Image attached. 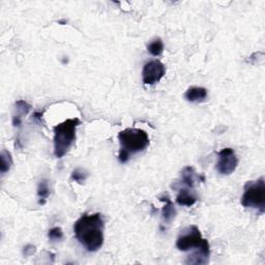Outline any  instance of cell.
Masks as SVG:
<instances>
[{
    "mask_svg": "<svg viewBox=\"0 0 265 265\" xmlns=\"http://www.w3.org/2000/svg\"><path fill=\"white\" fill-rule=\"evenodd\" d=\"M166 74V67L160 60H152L144 64L142 80L145 85H155Z\"/></svg>",
    "mask_w": 265,
    "mask_h": 265,
    "instance_id": "obj_7",
    "label": "cell"
},
{
    "mask_svg": "<svg viewBox=\"0 0 265 265\" xmlns=\"http://www.w3.org/2000/svg\"><path fill=\"white\" fill-rule=\"evenodd\" d=\"M160 200L165 202V205L162 209L163 220L167 224H169L176 217V208L168 196H163L160 198Z\"/></svg>",
    "mask_w": 265,
    "mask_h": 265,
    "instance_id": "obj_11",
    "label": "cell"
},
{
    "mask_svg": "<svg viewBox=\"0 0 265 265\" xmlns=\"http://www.w3.org/2000/svg\"><path fill=\"white\" fill-rule=\"evenodd\" d=\"M239 166V159L232 148H224L218 153L216 169L221 175L232 174Z\"/></svg>",
    "mask_w": 265,
    "mask_h": 265,
    "instance_id": "obj_6",
    "label": "cell"
},
{
    "mask_svg": "<svg viewBox=\"0 0 265 265\" xmlns=\"http://www.w3.org/2000/svg\"><path fill=\"white\" fill-rule=\"evenodd\" d=\"M32 118L40 123L41 121H43V113H41V112H35V113H33Z\"/></svg>",
    "mask_w": 265,
    "mask_h": 265,
    "instance_id": "obj_19",
    "label": "cell"
},
{
    "mask_svg": "<svg viewBox=\"0 0 265 265\" xmlns=\"http://www.w3.org/2000/svg\"><path fill=\"white\" fill-rule=\"evenodd\" d=\"M81 124L79 118H68L54 127V156L63 158L76 140V131Z\"/></svg>",
    "mask_w": 265,
    "mask_h": 265,
    "instance_id": "obj_4",
    "label": "cell"
},
{
    "mask_svg": "<svg viewBox=\"0 0 265 265\" xmlns=\"http://www.w3.org/2000/svg\"><path fill=\"white\" fill-rule=\"evenodd\" d=\"M185 97L191 103H202L207 99V89L204 87L192 86L186 91Z\"/></svg>",
    "mask_w": 265,
    "mask_h": 265,
    "instance_id": "obj_10",
    "label": "cell"
},
{
    "mask_svg": "<svg viewBox=\"0 0 265 265\" xmlns=\"http://www.w3.org/2000/svg\"><path fill=\"white\" fill-rule=\"evenodd\" d=\"M197 201H198L197 195L195 194L193 191H191L189 188L188 189L181 188L178 190V194L176 196V203L178 205L191 207Z\"/></svg>",
    "mask_w": 265,
    "mask_h": 265,
    "instance_id": "obj_9",
    "label": "cell"
},
{
    "mask_svg": "<svg viewBox=\"0 0 265 265\" xmlns=\"http://www.w3.org/2000/svg\"><path fill=\"white\" fill-rule=\"evenodd\" d=\"M35 251H36V249H35L34 246L27 245V246H25L23 248V255L25 257H29V256H31V255H33L35 253Z\"/></svg>",
    "mask_w": 265,
    "mask_h": 265,
    "instance_id": "obj_18",
    "label": "cell"
},
{
    "mask_svg": "<svg viewBox=\"0 0 265 265\" xmlns=\"http://www.w3.org/2000/svg\"><path fill=\"white\" fill-rule=\"evenodd\" d=\"M37 198H38V204L44 205L47 202V199L49 198L51 191H50V186H49V180L46 178L41 179L38 186H37Z\"/></svg>",
    "mask_w": 265,
    "mask_h": 265,
    "instance_id": "obj_12",
    "label": "cell"
},
{
    "mask_svg": "<svg viewBox=\"0 0 265 265\" xmlns=\"http://www.w3.org/2000/svg\"><path fill=\"white\" fill-rule=\"evenodd\" d=\"M15 106H16V111L17 113L13 114V116H18V117H23V115H27L29 113V111L31 110V106L23 101V100H19L15 103Z\"/></svg>",
    "mask_w": 265,
    "mask_h": 265,
    "instance_id": "obj_15",
    "label": "cell"
},
{
    "mask_svg": "<svg viewBox=\"0 0 265 265\" xmlns=\"http://www.w3.org/2000/svg\"><path fill=\"white\" fill-rule=\"evenodd\" d=\"M148 52L152 55V56H160V55L164 51V43L161 37L153 38L147 46Z\"/></svg>",
    "mask_w": 265,
    "mask_h": 265,
    "instance_id": "obj_13",
    "label": "cell"
},
{
    "mask_svg": "<svg viewBox=\"0 0 265 265\" xmlns=\"http://www.w3.org/2000/svg\"><path fill=\"white\" fill-rule=\"evenodd\" d=\"M205 177L202 174H197L195 172L194 168L191 166H187L181 170L180 174V183L183 186H186L189 189H194L197 185V181H204Z\"/></svg>",
    "mask_w": 265,
    "mask_h": 265,
    "instance_id": "obj_8",
    "label": "cell"
},
{
    "mask_svg": "<svg viewBox=\"0 0 265 265\" xmlns=\"http://www.w3.org/2000/svg\"><path fill=\"white\" fill-rule=\"evenodd\" d=\"M117 138L120 143L118 161L121 164L128 163L132 156L145 150L150 144L148 134L141 129H125L119 132Z\"/></svg>",
    "mask_w": 265,
    "mask_h": 265,
    "instance_id": "obj_3",
    "label": "cell"
},
{
    "mask_svg": "<svg viewBox=\"0 0 265 265\" xmlns=\"http://www.w3.org/2000/svg\"><path fill=\"white\" fill-rule=\"evenodd\" d=\"M105 222L99 213L82 215L74 224V233L77 241L88 252H96L104 245Z\"/></svg>",
    "mask_w": 265,
    "mask_h": 265,
    "instance_id": "obj_1",
    "label": "cell"
},
{
    "mask_svg": "<svg viewBox=\"0 0 265 265\" xmlns=\"http://www.w3.org/2000/svg\"><path fill=\"white\" fill-rule=\"evenodd\" d=\"M0 158H1V167H0V171H1V174H5L7 171H9L10 166L12 165V158L10 152L6 149H2L1 153H0Z\"/></svg>",
    "mask_w": 265,
    "mask_h": 265,
    "instance_id": "obj_14",
    "label": "cell"
},
{
    "mask_svg": "<svg viewBox=\"0 0 265 265\" xmlns=\"http://www.w3.org/2000/svg\"><path fill=\"white\" fill-rule=\"evenodd\" d=\"M48 237H49V240L53 243L62 241L63 240L62 229L60 227H54V228L50 229L49 233H48Z\"/></svg>",
    "mask_w": 265,
    "mask_h": 265,
    "instance_id": "obj_17",
    "label": "cell"
},
{
    "mask_svg": "<svg viewBox=\"0 0 265 265\" xmlns=\"http://www.w3.org/2000/svg\"><path fill=\"white\" fill-rule=\"evenodd\" d=\"M242 205L246 208H254L260 214L265 212V180L260 177L247 181L242 196Z\"/></svg>",
    "mask_w": 265,
    "mask_h": 265,
    "instance_id": "obj_5",
    "label": "cell"
},
{
    "mask_svg": "<svg viewBox=\"0 0 265 265\" xmlns=\"http://www.w3.org/2000/svg\"><path fill=\"white\" fill-rule=\"evenodd\" d=\"M176 248L181 252L193 253L188 256L187 264H206L211 255V247L207 240L203 239L199 228L195 225L189 226L181 231L176 240Z\"/></svg>",
    "mask_w": 265,
    "mask_h": 265,
    "instance_id": "obj_2",
    "label": "cell"
},
{
    "mask_svg": "<svg viewBox=\"0 0 265 265\" xmlns=\"http://www.w3.org/2000/svg\"><path fill=\"white\" fill-rule=\"evenodd\" d=\"M87 176H88V173H87L85 170H83V169H81V168H77V169H75V170L72 172V175H71L72 179H73L74 181H76V183L80 184V185H82L83 183H84V181H85L86 178H87Z\"/></svg>",
    "mask_w": 265,
    "mask_h": 265,
    "instance_id": "obj_16",
    "label": "cell"
}]
</instances>
